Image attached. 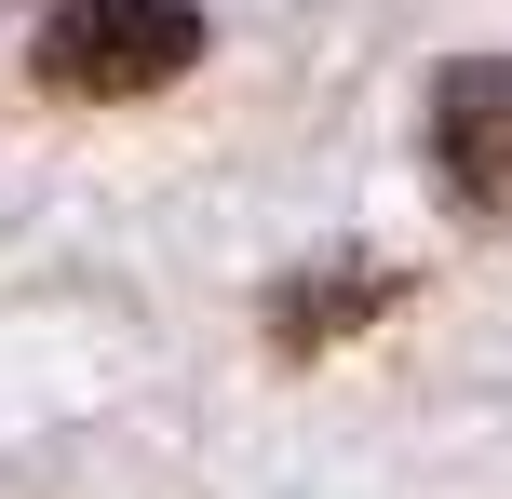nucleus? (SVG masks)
<instances>
[{"instance_id": "obj_1", "label": "nucleus", "mask_w": 512, "mask_h": 499, "mask_svg": "<svg viewBox=\"0 0 512 499\" xmlns=\"http://www.w3.org/2000/svg\"><path fill=\"white\" fill-rule=\"evenodd\" d=\"M27 68H41V95L122 108V95H162V81L203 68V14L189 0H54Z\"/></svg>"}, {"instance_id": "obj_3", "label": "nucleus", "mask_w": 512, "mask_h": 499, "mask_svg": "<svg viewBox=\"0 0 512 499\" xmlns=\"http://www.w3.org/2000/svg\"><path fill=\"white\" fill-rule=\"evenodd\" d=\"M378 311H391V270L324 257L310 284H283V297H270V351H283V365H310V351H337L351 324H378Z\"/></svg>"}, {"instance_id": "obj_2", "label": "nucleus", "mask_w": 512, "mask_h": 499, "mask_svg": "<svg viewBox=\"0 0 512 499\" xmlns=\"http://www.w3.org/2000/svg\"><path fill=\"white\" fill-rule=\"evenodd\" d=\"M432 176L445 203L512 216V54H459L432 81Z\"/></svg>"}]
</instances>
